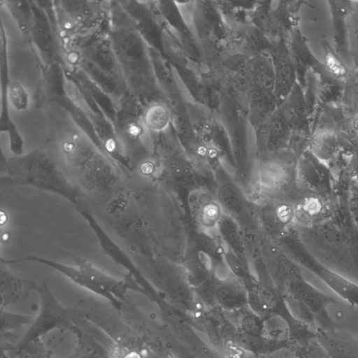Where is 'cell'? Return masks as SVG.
<instances>
[{
    "label": "cell",
    "instance_id": "obj_20",
    "mask_svg": "<svg viewBox=\"0 0 358 358\" xmlns=\"http://www.w3.org/2000/svg\"><path fill=\"white\" fill-rule=\"evenodd\" d=\"M218 196L220 205L229 211H237L241 205V193L233 183L227 182L220 187Z\"/></svg>",
    "mask_w": 358,
    "mask_h": 358
},
{
    "label": "cell",
    "instance_id": "obj_5",
    "mask_svg": "<svg viewBox=\"0 0 358 358\" xmlns=\"http://www.w3.org/2000/svg\"><path fill=\"white\" fill-rule=\"evenodd\" d=\"M78 51L82 57L124 82L108 33L89 40Z\"/></svg>",
    "mask_w": 358,
    "mask_h": 358
},
{
    "label": "cell",
    "instance_id": "obj_14",
    "mask_svg": "<svg viewBox=\"0 0 358 358\" xmlns=\"http://www.w3.org/2000/svg\"><path fill=\"white\" fill-rule=\"evenodd\" d=\"M58 6L80 27L91 24L99 16L97 2L61 1Z\"/></svg>",
    "mask_w": 358,
    "mask_h": 358
},
{
    "label": "cell",
    "instance_id": "obj_23",
    "mask_svg": "<svg viewBox=\"0 0 358 358\" xmlns=\"http://www.w3.org/2000/svg\"><path fill=\"white\" fill-rule=\"evenodd\" d=\"M326 62L329 70L335 75L343 76L345 73L344 67L332 53L327 55Z\"/></svg>",
    "mask_w": 358,
    "mask_h": 358
},
{
    "label": "cell",
    "instance_id": "obj_17",
    "mask_svg": "<svg viewBox=\"0 0 358 358\" xmlns=\"http://www.w3.org/2000/svg\"><path fill=\"white\" fill-rule=\"evenodd\" d=\"M136 28L148 48L162 54L163 28L154 15L135 22Z\"/></svg>",
    "mask_w": 358,
    "mask_h": 358
},
{
    "label": "cell",
    "instance_id": "obj_12",
    "mask_svg": "<svg viewBox=\"0 0 358 358\" xmlns=\"http://www.w3.org/2000/svg\"><path fill=\"white\" fill-rule=\"evenodd\" d=\"M141 120L147 130L164 132L171 126V110L162 101L150 103L143 109Z\"/></svg>",
    "mask_w": 358,
    "mask_h": 358
},
{
    "label": "cell",
    "instance_id": "obj_16",
    "mask_svg": "<svg viewBox=\"0 0 358 358\" xmlns=\"http://www.w3.org/2000/svg\"><path fill=\"white\" fill-rule=\"evenodd\" d=\"M156 6L159 15L176 35H182L192 32L176 2L159 1L157 2Z\"/></svg>",
    "mask_w": 358,
    "mask_h": 358
},
{
    "label": "cell",
    "instance_id": "obj_7",
    "mask_svg": "<svg viewBox=\"0 0 358 358\" xmlns=\"http://www.w3.org/2000/svg\"><path fill=\"white\" fill-rule=\"evenodd\" d=\"M275 73V94L278 106L287 97L294 86V69L288 52L276 44L269 54Z\"/></svg>",
    "mask_w": 358,
    "mask_h": 358
},
{
    "label": "cell",
    "instance_id": "obj_4",
    "mask_svg": "<svg viewBox=\"0 0 358 358\" xmlns=\"http://www.w3.org/2000/svg\"><path fill=\"white\" fill-rule=\"evenodd\" d=\"M33 24L30 38L39 52L43 62L48 66L57 63V39L56 29L49 14L37 1H31Z\"/></svg>",
    "mask_w": 358,
    "mask_h": 358
},
{
    "label": "cell",
    "instance_id": "obj_2",
    "mask_svg": "<svg viewBox=\"0 0 358 358\" xmlns=\"http://www.w3.org/2000/svg\"><path fill=\"white\" fill-rule=\"evenodd\" d=\"M1 183L26 185L57 194L74 205L78 192L43 150L31 151L20 156L1 155Z\"/></svg>",
    "mask_w": 358,
    "mask_h": 358
},
{
    "label": "cell",
    "instance_id": "obj_21",
    "mask_svg": "<svg viewBox=\"0 0 358 358\" xmlns=\"http://www.w3.org/2000/svg\"><path fill=\"white\" fill-rule=\"evenodd\" d=\"M8 101L19 111L27 110L29 106V94L23 85L17 81L10 82L8 87Z\"/></svg>",
    "mask_w": 358,
    "mask_h": 358
},
{
    "label": "cell",
    "instance_id": "obj_3",
    "mask_svg": "<svg viewBox=\"0 0 358 358\" xmlns=\"http://www.w3.org/2000/svg\"><path fill=\"white\" fill-rule=\"evenodd\" d=\"M296 176L307 194L325 199L333 189L334 176L329 166L314 157L308 150L299 156Z\"/></svg>",
    "mask_w": 358,
    "mask_h": 358
},
{
    "label": "cell",
    "instance_id": "obj_9",
    "mask_svg": "<svg viewBox=\"0 0 358 358\" xmlns=\"http://www.w3.org/2000/svg\"><path fill=\"white\" fill-rule=\"evenodd\" d=\"M79 52V51H78ZM69 66L79 67L99 87L112 97L117 103L122 95L128 90L126 83L106 73L80 55Z\"/></svg>",
    "mask_w": 358,
    "mask_h": 358
},
{
    "label": "cell",
    "instance_id": "obj_15",
    "mask_svg": "<svg viewBox=\"0 0 358 358\" xmlns=\"http://www.w3.org/2000/svg\"><path fill=\"white\" fill-rule=\"evenodd\" d=\"M8 77L7 38L1 24V129L6 131L8 126L13 123L8 110V87L10 83Z\"/></svg>",
    "mask_w": 358,
    "mask_h": 358
},
{
    "label": "cell",
    "instance_id": "obj_10",
    "mask_svg": "<svg viewBox=\"0 0 358 358\" xmlns=\"http://www.w3.org/2000/svg\"><path fill=\"white\" fill-rule=\"evenodd\" d=\"M149 52L153 73L160 88L166 92L168 96L179 94L173 65L161 52L150 48Z\"/></svg>",
    "mask_w": 358,
    "mask_h": 358
},
{
    "label": "cell",
    "instance_id": "obj_19",
    "mask_svg": "<svg viewBox=\"0 0 358 358\" xmlns=\"http://www.w3.org/2000/svg\"><path fill=\"white\" fill-rule=\"evenodd\" d=\"M217 228L228 248L238 255L242 250V242L237 226L230 217L222 215Z\"/></svg>",
    "mask_w": 358,
    "mask_h": 358
},
{
    "label": "cell",
    "instance_id": "obj_22",
    "mask_svg": "<svg viewBox=\"0 0 358 358\" xmlns=\"http://www.w3.org/2000/svg\"><path fill=\"white\" fill-rule=\"evenodd\" d=\"M217 296L222 302L230 305L240 302L244 296L242 290L234 284H227L220 287Z\"/></svg>",
    "mask_w": 358,
    "mask_h": 358
},
{
    "label": "cell",
    "instance_id": "obj_8",
    "mask_svg": "<svg viewBox=\"0 0 358 358\" xmlns=\"http://www.w3.org/2000/svg\"><path fill=\"white\" fill-rule=\"evenodd\" d=\"M249 89L275 96V73L272 59L268 54L262 52L250 59L248 90Z\"/></svg>",
    "mask_w": 358,
    "mask_h": 358
},
{
    "label": "cell",
    "instance_id": "obj_11",
    "mask_svg": "<svg viewBox=\"0 0 358 358\" xmlns=\"http://www.w3.org/2000/svg\"><path fill=\"white\" fill-rule=\"evenodd\" d=\"M339 145L338 139L334 132L322 130L310 136L308 150L317 159L328 166L336 157Z\"/></svg>",
    "mask_w": 358,
    "mask_h": 358
},
{
    "label": "cell",
    "instance_id": "obj_1",
    "mask_svg": "<svg viewBox=\"0 0 358 358\" xmlns=\"http://www.w3.org/2000/svg\"><path fill=\"white\" fill-rule=\"evenodd\" d=\"M121 8V7H120ZM112 17L108 32L128 89L147 105L160 101V87L155 77L149 48L138 34L135 22L122 9Z\"/></svg>",
    "mask_w": 358,
    "mask_h": 358
},
{
    "label": "cell",
    "instance_id": "obj_18",
    "mask_svg": "<svg viewBox=\"0 0 358 358\" xmlns=\"http://www.w3.org/2000/svg\"><path fill=\"white\" fill-rule=\"evenodd\" d=\"M5 3L17 22L23 36L30 38L33 24L31 1H7Z\"/></svg>",
    "mask_w": 358,
    "mask_h": 358
},
{
    "label": "cell",
    "instance_id": "obj_6",
    "mask_svg": "<svg viewBox=\"0 0 358 358\" xmlns=\"http://www.w3.org/2000/svg\"><path fill=\"white\" fill-rule=\"evenodd\" d=\"M316 275L333 292L353 306H358V284L331 269L312 255L304 268Z\"/></svg>",
    "mask_w": 358,
    "mask_h": 358
},
{
    "label": "cell",
    "instance_id": "obj_13",
    "mask_svg": "<svg viewBox=\"0 0 358 358\" xmlns=\"http://www.w3.org/2000/svg\"><path fill=\"white\" fill-rule=\"evenodd\" d=\"M193 211L199 224L208 230L217 227L222 217L221 205L204 194L193 202Z\"/></svg>",
    "mask_w": 358,
    "mask_h": 358
}]
</instances>
